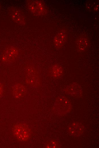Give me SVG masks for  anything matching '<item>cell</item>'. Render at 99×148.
<instances>
[{"mask_svg": "<svg viewBox=\"0 0 99 148\" xmlns=\"http://www.w3.org/2000/svg\"><path fill=\"white\" fill-rule=\"evenodd\" d=\"M63 73L62 67L58 64L54 65L49 70V74L52 77L58 78L61 77Z\"/></svg>", "mask_w": 99, "mask_h": 148, "instance_id": "obj_9", "label": "cell"}, {"mask_svg": "<svg viewBox=\"0 0 99 148\" xmlns=\"http://www.w3.org/2000/svg\"><path fill=\"white\" fill-rule=\"evenodd\" d=\"M10 15L13 20L17 23L24 24L25 20L24 15L19 9L16 8H13L10 11Z\"/></svg>", "mask_w": 99, "mask_h": 148, "instance_id": "obj_5", "label": "cell"}, {"mask_svg": "<svg viewBox=\"0 0 99 148\" xmlns=\"http://www.w3.org/2000/svg\"><path fill=\"white\" fill-rule=\"evenodd\" d=\"M18 54V50L16 48L13 46L9 47L2 55V61L6 64L10 63L17 59Z\"/></svg>", "mask_w": 99, "mask_h": 148, "instance_id": "obj_3", "label": "cell"}, {"mask_svg": "<svg viewBox=\"0 0 99 148\" xmlns=\"http://www.w3.org/2000/svg\"><path fill=\"white\" fill-rule=\"evenodd\" d=\"M27 5L29 11L36 15H42L46 12L45 6L40 1H28Z\"/></svg>", "mask_w": 99, "mask_h": 148, "instance_id": "obj_4", "label": "cell"}, {"mask_svg": "<svg viewBox=\"0 0 99 148\" xmlns=\"http://www.w3.org/2000/svg\"><path fill=\"white\" fill-rule=\"evenodd\" d=\"M26 83L32 87L39 86L41 82L40 76L36 69L31 66L27 67L25 71Z\"/></svg>", "mask_w": 99, "mask_h": 148, "instance_id": "obj_2", "label": "cell"}, {"mask_svg": "<svg viewBox=\"0 0 99 148\" xmlns=\"http://www.w3.org/2000/svg\"><path fill=\"white\" fill-rule=\"evenodd\" d=\"M66 90L67 92L69 93L72 95H76L79 93H81V90L79 86L75 83L70 85Z\"/></svg>", "mask_w": 99, "mask_h": 148, "instance_id": "obj_10", "label": "cell"}, {"mask_svg": "<svg viewBox=\"0 0 99 148\" xmlns=\"http://www.w3.org/2000/svg\"><path fill=\"white\" fill-rule=\"evenodd\" d=\"M89 41L87 38L84 36L79 37L77 39L76 45L77 50L79 52H83L87 49Z\"/></svg>", "mask_w": 99, "mask_h": 148, "instance_id": "obj_8", "label": "cell"}, {"mask_svg": "<svg viewBox=\"0 0 99 148\" xmlns=\"http://www.w3.org/2000/svg\"><path fill=\"white\" fill-rule=\"evenodd\" d=\"M67 36L65 29H62L57 34L54 39V43L57 48H61L64 44Z\"/></svg>", "mask_w": 99, "mask_h": 148, "instance_id": "obj_6", "label": "cell"}, {"mask_svg": "<svg viewBox=\"0 0 99 148\" xmlns=\"http://www.w3.org/2000/svg\"><path fill=\"white\" fill-rule=\"evenodd\" d=\"M12 92L15 98H19L25 94L26 89L23 85L20 83H16L12 87Z\"/></svg>", "mask_w": 99, "mask_h": 148, "instance_id": "obj_7", "label": "cell"}, {"mask_svg": "<svg viewBox=\"0 0 99 148\" xmlns=\"http://www.w3.org/2000/svg\"><path fill=\"white\" fill-rule=\"evenodd\" d=\"M3 91V84L0 82V97L2 94Z\"/></svg>", "mask_w": 99, "mask_h": 148, "instance_id": "obj_11", "label": "cell"}, {"mask_svg": "<svg viewBox=\"0 0 99 148\" xmlns=\"http://www.w3.org/2000/svg\"><path fill=\"white\" fill-rule=\"evenodd\" d=\"M14 135L19 140L26 141L29 140L31 135V130L27 124L19 123L15 125L13 128Z\"/></svg>", "mask_w": 99, "mask_h": 148, "instance_id": "obj_1", "label": "cell"}]
</instances>
